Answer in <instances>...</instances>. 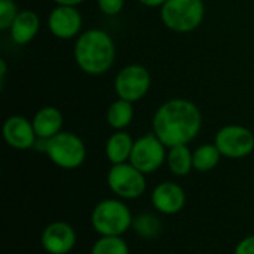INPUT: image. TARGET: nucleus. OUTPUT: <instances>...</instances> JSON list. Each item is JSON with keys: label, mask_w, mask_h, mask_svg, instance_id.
<instances>
[{"label": "nucleus", "mask_w": 254, "mask_h": 254, "mask_svg": "<svg viewBox=\"0 0 254 254\" xmlns=\"http://www.w3.org/2000/svg\"><path fill=\"white\" fill-rule=\"evenodd\" d=\"M202 128L199 107L186 98H171L162 103L153 115L152 132L167 146L189 144Z\"/></svg>", "instance_id": "obj_1"}, {"label": "nucleus", "mask_w": 254, "mask_h": 254, "mask_svg": "<svg viewBox=\"0 0 254 254\" xmlns=\"http://www.w3.org/2000/svg\"><path fill=\"white\" fill-rule=\"evenodd\" d=\"M73 57L83 73L89 76H101L115 64L116 45L107 31L101 28H89L76 37Z\"/></svg>", "instance_id": "obj_2"}, {"label": "nucleus", "mask_w": 254, "mask_h": 254, "mask_svg": "<svg viewBox=\"0 0 254 254\" xmlns=\"http://www.w3.org/2000/svg\"><path fill=\"white\" fill-rule=\"evenodd\" d=\"M132 214L121 198L98 202L91 213V225L100 237H122L132 228Z\"/></svg>", "instance_id": "obj_3"}, {"label": "nucleus", "mask_w": 254, "mask_h": 254, "mask_svg": "<svg viewBox=\"0 0 254 254\" xmlns=\"http://www.w3.org/2000/svg\"><path fill=\"white\" fill-rule=\"evenodd\" d=\"M205 16L204 0H168L161 7L162 24L174 33H190L196 30Z\"/></svg>", "instance_id": "obj_4"}, {"label": "nucleus", "mask_w": 254, "mask_h": 254, "mask_svg": "<svg viewBox=\"0 0 254 254\" xmlns=\"http://www.w3.org/2000/svg\"><path fill=\"white\" fill-rule=\"evenodd\" d=\"M48 158L63 170H76L86 159V146L83 140L70 131H61L48 140Z\"/></svg>", "instance_id": "obj_5"}, {"label": "nucleus", "mask_w": 254, "mask_h": 254, "mask_svg": "<svg viewBox=\"0 0 254 254\" xmlns=\"http://www.w3.org/2000/svg\"><path fill=\"white\" fill-rule=\"evenodd\" d=\"M109 189L121 199H138L146 192V174L131 162L112 165L107 173Z\"/></svg>", "instance_id": "obj_6"}, {"label": "nucleus", "mask_w": 254, "mask_h": 254, "mask_svg": "<svg viewBox=\"0 0 254 254\" xmlns=\"http://www.w3.org/2000/svg\"><path fill=\"white\" fill-rule=\"evenodd\" d=\"M152 86L150 71L141 64H128L119 70L115 77L113 88L118 98L137 103L147 95Z\"/></svg>", "instance_id": "obj_7"}, {"label": "nucleus", "mask_w": 254, "mask_h": 254, "mask_svg": "<svg viewBox=\"0 0 254 254\" xmlns=\"http://www.w3.org/2000/svg\"><path fill=\"white\" fill-rule=\"evenodd\" d=\"M214 144L220 150L222 156L229 159H243L253 153L254 134L244 125H225L217 131Z\"/></svg>", "instance_id": "obj_8"}, {"label": "nucleus", "mask_w": 254, "mask_h": 254, "mask_svg": "<svg viewBox=\"0 0 254 254\" xmlns=\"http://www.w3.org/2000/svg\"><path fill=\"white\" fill-rule=\"evenodd\" d=\"M167 149L153 132H149L134 141L129 162L143 174H152L167 162Z\"/></svg>", "instance_id": "obj_9"}, {"label": "nucleus", "mask_w": 254, "mask_h": 254, "mask_svg": "<svg viewBox=\"0 0 254 254\" xmlns=\"http://www.w3.org/2000/svg\"><path fill=\"white\" fill-rule=\"evenodd\" d=\"M83 18L76 6H55L48 16L49 31L61 40L76 39L82 33Z\"/></svg>", "instance_id": "obj_10"}, {"label": "nucleus", "mask_w": 254, "mask_h": 254, "mask_svg": "<svg viewBox=\"0 0 254 254\" xmlns=\"http://www.w3.org/2000/svg\"><path fill=\"white\" fill-rule=\"evenodd\" d=\"M77 235L71 225L63 220L49 223L40 237L42 247L49 254H68L76 246Z\"/></svg>", "instance_id": "obj_11"}, {"label": "nucleus", "mask_w": 254, "mask_h": 254, "mask_svg": "<svg viewBox=\"0 0 254 254\" xmlns=\"http://www.w3.org/2000/svg\"><path fill=\"white\" fill-rule=\"evenodd\" d=\"M3 138L6 144L15 150H28L34 147L37 140L33 122L21 115L9 116L3 124Z\"/></svg>", "instance_id": "obj_12"}, {"label": "nucleus", "mask_w": 254, "mask_h": 254, "mask_svg": "<svg viewBox=\"0 0 254 254\" xmlns=\"http://www.w3.org/2000/svg\"><path fill=\"white\" fill-rule=\"evenodd\" d=\"M152 205L165 216L180 213L186 205V193L183 188L174 182H162L152 192Z\"/></svg>", "instance_id": "obj_13"}, {"label": "nucleus", "mask_w": 254, "mask_h": 254, "mask_svg": "<svg viewBox=\"0 0 254 254\" xmlns=\"http://www.w3.org/2000/svg\"><path fill=\"white\" fill-rule=\"evenodd\" d=\"M31 122H33L37 138L49 140L63 131L64 118L60 109L54 106H45V107H40L34 113Z\"/></svg>", "instance_id": "obj_14"}, {"label": "nucleus", "mask_w": 254, "mask_h": 254, "mask_svg": "<svg viewBox=\"0 0 254 254\" xmlns=\"http://www.w3.org/2000/svg\"><path fill=\"white\" fill-rule=\"evenodd\" d=\"M39 30H40L39 15L31 9H22L18 12L16 18L13 19L9 33L16 45H27L37 36Z\"/></svg>", "instance_id": "obj_15"}, {"label": "nucleus", "mask_w": 254, "mask_h": 254, "mask_svg": "<svg viewBox=\"0 0 254 254\" xmlns=\"http://www.w3.org/2000/svg\"><path fill=\"white\" fill-rule=\"evenodd\" d=\"M134 138L131 134L124 131H115L106 141V156L112 165L129 162L132 147H134Z\"/></svg>", "instance_id": "obj_16"}, {"label": "nucleus", "mask_w": 254, "mask_h": 254, "mask_svg": "<svg viewBox=\"0 0 254 254\" xmlns=\"http://www.w3.org/2000/svg\"><path fill=\"white\" fill-rule=\"evenodd\" d=\"M167 165L176 177H186L193 170V152L188 144L168 147Z\"/></svg>", "instance_id": "obj_17"}, {"label": "nucleus", "mask_w": 254, "mask_h": 254, "mask_svg": "<svg viewBox=\"0 0 254 254\" xmlns=\"http://www.w3.org/2000/svg\"><path fill=\"white\" fill-rule=\"evenodd\" d=\"M134 103H129L127 100L118 98L115 100L106 113V121L109 124L110 128H113L115 131H124L127 129L132 119H134Z\"/></svg>", "instance_id": "obj_18"}, {"label": "nucleus", "mask_w": 254, "mask_h": 254, "mask_svg": "<svg viewBox=\"0 0 254 254\" xmlns=\"http://www.w3.org/2000/svg\"><path fill=\"white\" fill-rule=\"evenodd\" d=\"M222 159V153L214 143H205L193 150V170L208 173L214 170Z\"/></svg>", "instance_id": "obj_19"}, {"label": "nucleus", "mask_w": 254, "mask_h": 254, "mask_svg": "<svg viewBox=\"0 0 254 254\" xmlns=\"http://www.w3.org/2000/svg\"><path fill=\"white\" fill-rule=\"evenodd\" d=\"M132 229L140 238L152 240L162 232V222L158 216L150 213H143L134 217Z\"/></svg>", "instance_id": "obj_20"}, {"label": "nucleus", "mask_w": 254, "mask_h": 254, "mask_svg": "<svg viewBox=\"0 0 254 254\" xmlns=\"http://www.w3.org/2000/svg\"><path fill=\"white\" fill-rule=\"evenodd\" d=\"M91 254H129V247L122 237H100L94 243Z\"/></svg>", "instance_id": "obj_21"}, {"label": "nucleus", "mask_w": 254, "mask_h": 254, "mask_svg": "<svg viewBox=\"0 0 254 254\" xmlns=\"http://www.w3.org/2000/svg\"><path fill=\"white\" fill-rule=\"evenodd\" d=\"M19 9L13 0H0V30L7 31Z\"/></svg>", "instance_id": "obj_22"}, {"label": "nucleus", "mask_w": 254, "mask_h": 254, "mask_svg": "<svg viewBox=\"0 0 254 254\" xmlns=\"http://www.w3.org/2000/svg\"><path fill=\"white\" fill-rule=\"evenodd\" d=\"M97 4L103 15L116 16L124 10L125 0H97Z\"/></svg>", "instance_id": "obj_23"}, {"label": "nucleus", "mask_w": 254, "mask_h": 254, "mask_svg": "<svg viewBox=\"0 0 254 254\" xmlns=\"http://www.w3.org/2000/svg\"><path fill=\"white\" fill-rule=\"evenodd\" d=\"M234 254H254V235L246 237L244 240H241L237 244Z\"/></svg>", "instance_id": "obj_24"}, {"label": "nucleus", "mask_w": 254, "mask_h": 254, "mask_svg": "<svg viewBox=\"0 0 254 254\" xmlns=\"http://www.w3.org/2000/svg\"><path fill=\"white\" fill-rule=\"evenodd\" d=\"M168 0H138L140 4L146 7H162Z\"/></svg>", "instance_id": "obj_25"}, {"label": "nucleus", "mask_w": 254, "mask_h": 254, "mask_svg": "<svg viewBox=\"0 0 254 254\" xmlns=\"http://www.w3.org/2000/svg\"><path fill=\"white\" fill-rule=\"evenodd\" d=\"M57 6H79L82 4L85 0H52Z\"/></svg>", "instance_id": "obj_26"}, {"label": "nucleus", "mask_w": 254, "mask_h": 254, "mask_svg": "<svg viewBox=\"0 0 254 254\" xmlns=\"http://www.w3.org/2000/svg\"><path fill=\"white\" fill-rule=\"evenodd\" d=\"M6 71H7V65H6V61L1 58V60H0V83H1V86L4 85Z\"/></svg>", "instance_id": "obj_27"}]
</instances>
